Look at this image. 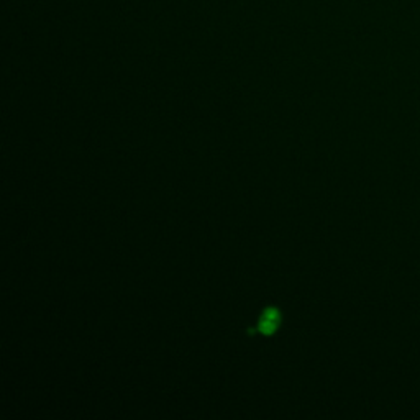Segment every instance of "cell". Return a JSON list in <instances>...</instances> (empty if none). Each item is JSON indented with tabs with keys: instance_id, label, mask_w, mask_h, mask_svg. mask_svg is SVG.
Segmentation results:
<instances>
[{
	"instance_id": "obj_1",
	"label": "cell",
	"mask_w": 420,
	"mask_h": 420,
	"mask_svg": "<svg viewBox=\"0 0 420 420\" xmlns=\"http://www.w3.org/2000/svg\"><path fill=\"white\" fill-rule=\"evenodd\" d=\"M279 321H281L279 310L274 307H270L265 312V315L261 317V322H260V326H258V328H260V332L262 333V335H270V333H273L276 328H278Z\"/></svg>"
}]
</instances>
